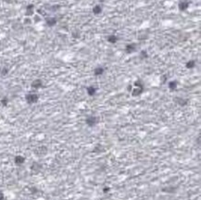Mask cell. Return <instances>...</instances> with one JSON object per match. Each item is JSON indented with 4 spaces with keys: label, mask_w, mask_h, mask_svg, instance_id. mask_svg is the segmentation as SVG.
Masks as SVG:
<instances>
[{
    "label": "cell",
    "mask_w": 201,
    "mask_h": 200,
    "mask_svg": "<svg viewBox=\"0 0 201 200\" xmlns=\"http://www.w3.org/2000/svg\"><path fill=\"white\" fill-rule=\"evenodd\" d=\"M134 86L135 87L132 90V95L133 96H140L141 94L143 93V91H144V84H143V83L140 80H138V81L134 83Z\"/></svg>",
    "instance_id": "1"
},
{
    "label": "cell",
    "mask_w": 201,
    "mask_h": 200,
    "mask_svg": "<svg viewBox=\"0 0 201 200\" xmlns=\"http://www.w3.org/2000/svg\"><path fill=\"white\" fill-rule=\"evenodd\" d=\"M25 99L28 104H35L39 99V96L35 93H29L25 96Z\"/></svg>",
    "instance_id": "2"
},
{
    "label": "cell",
    "mask_w": 201,
    "mask_h": 200,
    "mask_svg": "<svg viewBox=\"0 0 201 200\" xmlns=\"http://www.w3.org/2000/svg\"><path fill=\"white\" fill-rule=\"evenodd\" d=\"M85 122H86V124H87L88 126L93 127V126H95V124L98 122V119H97V117H95V116H89V117H87L86 119H85Z\"/></svg>",
    "instance_id": "3"
},
{
    "label": "cell",
    "mask_w": 201,
    "mask_h": 200,
    "mask_svg": "<svg viewBox=\"0 0 201 200\" xmlns=\"http://www.w3.org/2000/svg\"><path fill=\"white\" fill-rule=\"evenodd\" d=\"M189 6L190 1H188V0H183V1H181L178 4V8L181 11H184V10H186L187 8H189Z\"/></svg>",
    "instance_id": "4"
},
{
    "label": "cell",
    "mask_w": 201,
    "mask_h": 200,
    "mask_svg": "<svg viewBox=\"0 0 201 200\" xmlns=\"http://www.w3.org/2000/svg\"><path fill=\"white\" fill-rule=\"evenodd\" d=\"M125 50L127 53L131 54V53H133V52H134L136 50V45L135 44H129V45L126 46Z\"/></svg>",
    "instance_id": "5"
},
{
    "label": "cell",
    "mask_w": 201,
    "mask_h": 200,
    "mask_svg": "<svg viewBox=\"0 0 201 200\" xmlns=\"http://www.w3.org/2000/svg\"><path fill=\"white\" fill-rule=\"evenodd\" d=\"M46 24L49 26V27H53L54 25L57 24V19L56 18H53V17H49L46 19Z\"/></svg>",
    "instance_id": "6"
},
{
    "label": "cell",
    "mask_w": 201,
    "mask_h": 200,
    "mask_svg": "<svg viewBox=\"0 0 201 200\" xmlns=\"http://www.w3.org/2000/svg\"><path fill=\"white\" fill-rule=\"evenodd\" d=\"M43 86V82L41 81V80H39V79H37V80H34L33 83H32V87L34 89H38V88H41Z\"/></svg>",
    "instance_id": "7"
},
{
    "label": "cell",
    "mask_w": 201,
    "mask_h": 200,
    "mask_svg": "<svg viewBox=\"0 0 201 200\" xmlns=\"http://www.w3.org/2000/svg\"><path fill=\"white\" fill-rule=\"evenodd\" d=\"M24 161H25V158L22 157V156H16L15 158H14V162L17 165H21V164L24 163Z\"/></svg>",
    "instance_id": "8"
},
{
    "label": "cell",
    "mask_w": 201,
    "mask_h": 200,
    "mask_svg": "<svg viewBox=\"0 0 201 200\" xmlns=\"http://www.w3.org/2000/svg\"><path fill=\"white\" fill-rule=\"evenodd\" d=\"M104 71H105V69H104L103 67H97V68H95L94 69V74L95 76H100L104 73Z\"/></svg>",
    "instance_id": "9"
},
{
    "label": "cell",
    "mask_w": 201,
    "mask_h": 200,
    "mask_svg": "<svg viewBox=\"0 0 201 200\" xmlns=\"http://www.w3.org/2000/svg\"><path fill=\"white\" fill-rule=\"evenodd\" d=\"M34 5H28L26 7V15L27 16H31L34 14Z\"/></svg>",
    "instance_id": "10"
},
{
    "label": "cell",
    "mask_w": 201,
    "mask_h": 200,
    "mask_svg": "<svg viewBox=\"0 0 201 200\" xmlns=\"http://www.w3.org/2000/svg\"><path fill=\"white\" fill-rule=\"evenodd\" d=\"M86 91H87V94L89 96H95V93H96V88H95V86H89V87H87Z\"/></svg>",
    "instance_id": "11"
},
{
    "label": "cell",
    "mask_w": 201,
    "mask_h": 200,
    "mask_svg": "<svg viewBox=\"0 0 201 200\" xmlns=\"http://www.w3.org/2000/svg\"><path fill=\"white\" fill-rule=\"evenodd\" d=\"M101 12H102V7H101L100 5H96V6H95V7L93 8V13H94L95 15H98Z\"/></svg>",
    "instance_id": "12"
},
{
    "label": "cell",
    "mask_w": 201,
    "mask_h": 200,
    "mask_svg": "<svg viewBox=\"0 0 201 200\" xmlns=\"http://www.w3.org/2000/svg\"><path fill=\"white\" fill-rule=\"evenodd\" d=\"M118 39H119V38H118L116 35L111 34V35H110V36L108 37V42L110 43V44H115V43H117Z\"/></svg>",
    "instance_id": "13"
},
{
    "label": "cell",
    "mask_w": 201,
    "mask_h": 200,
    "mask_svg": "<svg viewBox=\"0 0 201 200\" xmlns=\"http://www.w3.org/2000/svg\"><path fill=\"white\" fill-rule=\"evenodd\" d=\"M174 101L177 103V104L181 105V106H184V105L187 104V100L183 99V98H181V97H176V98L174 99Z\"/></svg>",
    "instance_id": "14"
},
{
    "label": "cell",
    "mask_w": 201,
    "mask_h": 200,
    "mask_svg": "<svg viewBox=\"0 0 201 200\" xmlns=\"http://www.w3.org/2000/svg\"><path fill=\"white\" fill-rule=\"evenodd\" d=\"M169 88L171 90H175L177 88V82L176 81H171L169 83Z\"/></svg>",
    "instance_id": "15"
},
{
    "label": "cell",
    "mask_w": 201,
    "mask_h": 200,
    "mask_svg": "<svg viewBox=\"0 0 201 200\" xmlns=\"http://www.w3.org/2000/svg\"><path fill=\"white\" fill-rule=\"evenodd\" d=\"M41 168H42V166L40 165L39 163H34V164H33V166H32V169H33V170H34V171H38V170H40V169H41Z\"/></svg>",
    "instance_id": "16"
},
{
    "label": "cell",
    "mask_w": 201,
    "mask_h": 200,
    "mask_svg": "<svg viewBox=\"0 0 201 200\" xmlns=\"http://www.w3.org/2000/svg\"><path fill=\"white\" fill-rule=\"evenodd\" d=\"M195 66H196V61L195 60H189L186 63V68L187 69H193Z\"/></svg>",
    "instance_id": "17"
},
{
    "label": "cell",
    "mask_w": 201,
    "mask_h": 200,
    "mask_svg": "<svg viewBox=\"0 0 201 200\" xmlns=\"http://www.w3.org/2000/svg\"><path fill=\"white\" fill-rule=\"evenodd\" d=\"M8 103V99L7 98V97H4L3 99L1 100V104L3 105V106H7Z\"/></svg>",
    "instance_id": "18"
},
{
    "label": "cell",
    "mask_w": 201,
    "mask_h": 200,
    "mask_svg": "<svg viewBox=\"0 0 201 200\" xmlns=\"http://www.w3.org/2000/svg\"><path fill=\"white\" fill-rule=\"evenodd\" d=\"M141 57H142L143 58H146L148 57L147 52H146V51H145V50H143V51L141 52Z\"/></svg>",
    "instance_id": "19"
},
{
    "label": "cell",
    "mask_w": 201,
    "mask_h": 200,
    "mask_svg": "<svg viewBox=\"0 0 201 200\" xmlns=\"http://www.w3.org/2000/svg\"><path fill=\"white\" fill-rule=\"evenodd\" d=\"M8 72V69H7V68H3V69H1V74L2 75H7Z\"/></svg>",
    "instance_id": "20"
},
{
    "label": "cell",
    "mask_w": 201,
    "mask_h": 200,
    "mask_svg": "<svg viewBox=\"0 0 201 200\" xmlns=\"http://www.w3.org/2000/svg\"><path fill=\"white\" fill-rule=\"evenodd\" d=\"M0 200H5V196L4 194L0 191Z\"/></svg>",
    "instance_id": "21"
},
{
    "label": "cell",
    "mask_w": 201,
    "mask_h": 200,
    "mask_svg": "<svg viewBox=\"0 0 201 200\" xmlns=\"http://www.w3.org/2000/svg\"><path fill=\"white\" fill-rule=\"evenodd\" d=\"M72 34H73V37H75V38H77V37L79 38V37H80V33H73Z\"/></svg>",
    "instance_id": "22"
},
{
    "label": "cell",
    "mask_w": 201,
    "mask_h": 200,
    "mask_svg": "<svg viewBox=\"0 0 201 200\" xmlns=\"http://www.w3.org/2000/svg\"><path fill=\"white\" fill-rule=\"evenodd\" d=\"M109 191H110V188H105V189H104V193L109 192Z\"/></svg>",
    "instance_id": "23"
}]
</instances>
